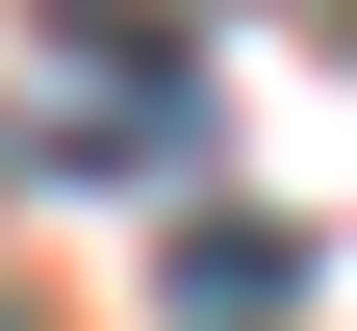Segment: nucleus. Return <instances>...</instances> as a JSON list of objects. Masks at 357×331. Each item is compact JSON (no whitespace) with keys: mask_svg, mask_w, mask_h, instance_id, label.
Instances as JSON below:
<instances>
[{"mask_svg":"<svg viewBox=\"0 0 357 331\" xmlns=\"http://www.w3.org/2000/svg\"><path fill=\"white\" fill-rule=\"evenodd\" d=\"M178 306H204V331H255V306H306V229H178Z\"/></svg>","mask_w":357,"mask_h":331,"instance_id":"1","label":"nucleus"},{"mask_svg":"<svg viewBox=\"0 0 357 331\" xmlns=\"http://www.w3.org/2000/svg\"><path fill=\"white\" fill-rule=\"evenodd\" d=\"M0 331H26V306H0Z\"/></svg>","mask_w":357,"mask_h":331,"instance_id":"2","label":"nucleus"}]
</instances>
